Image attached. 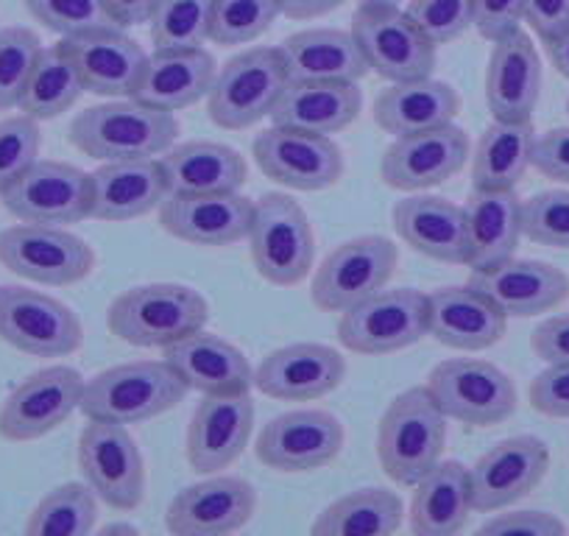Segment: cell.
Listing matches in <instances>:
<instances>
[{
  "mask_svg": "<svg viewBox=\"0 0 569 536\" xmlns=\"http://www.w3.org/2000/svg\"><path fill=\"white\" fill-rule=\"evenodd\" d=\"M177 135L179 123L173 112L134 96L84 109L70 123V143L98 162L162 157Z\"/></svg>",
  "mask_w": 569,
  "mask_h": 536,
  "instance_id": "6da1fadb",
  "label": "cell"
},
{
  "mask_svg": "<svg viewBox=\"0 0 569 536\" xmlns=\"http://www.w3.org/2000/svg\"><path fill=\"white\" fill-rule=\"evenodd\" d=\"M447 417L425 386L397 394L377 428V458L393 484L413 486L445 461Z\"/></svg>",
  "mask_w": 569,
  "mask_h": 536,
  "instance_id": "7a4b0ae2",
  "label": "cell"
},
{
  "mask_svg": "<svg viewBox=\"0 0 569 536\" xmlns=\"http://www.w3.org/2000/svg\"><path fill=\"white\" fill-rule=\"evenodd\" d=\"M188 397V386L166 360L120 364L84 380L79 411L87 419L118 425H140L162 417Z\"/></svg>",
  "mask_w": 569,
  "mask_h": 536,
  "instance_id": "3957f363",
  "label": "cell"
},
{
  "mask_svg": "<svg viewBox=\"0 0 569 536\" xmlns=\"http://www.w3.org/2000/svg\"><path fill=\"white\" fill-rule=\"evenodd\" d=\"M210 319L207 299L177 282H149L120 294L109 305V332L131 347H160L204 330Z\"/></svg>",
  "mask_w": 569,
  "mask_h": 536,
  "instance_id": "277c9868",
  "label": "cell"
},
{
  "mask_svg": "<svg viewBox=\"0 0 569 536\" xmlns=\"http://www.w3.org/2000/svg\"><path fill=\"white\" fill-rule=\"evenodd\" d=\"M257 275L277 288L308 280L316 260V235L308 212L284 193H266L254 201L249 235Z\"/></svg>",
  "mask_w": 569,
  "mask_h": 536,
  "instance_id": "5b68a950",
  "label": "cell"
},
{
  "mask_svg": "<svg viewBox=\"0 0 569 536\" xmlns=\"http://www.w3.org/2000/svg\"><path fill=\"white\" fill-rule=\"evenodd\" d=\"M279 48H249L218 68L207 92V112L218 129L243 131L271 118L273 107L288 87Z\"/></svg>",
  "mask_w": 569,
  "mask_h": 536,
  "instance_id": "8992f818",
  "label": "cell"
},
{
  "mask_svg": "<svg viewBox=\"0 0 569 536\" xmlns=\"http://www.w3.org/2000/svg\"><path fill=\"white\" fill-rule=\"evenodd\" d=\"M425 388L447 419L469 428H491L517 411V386L489 360L452 358L433 366Z\"/></svg>",
  "mask_w": 569,
  "mask_h": 536,
  "instance_id": "52a82bcc",
  "label": "cell"
},
{
  "mask_svg": "<svg viewBox=\"0 0 569 536\" xmlns=\"http://www.w3.org/2000/svg\"><path fill=\"white\" fill-rule=\"evenodd\" d=\"M399 262L397 244L386 235H360L336 246L310 282L313 305L325 314H347L388 286Z\"/></svg>",
  "mask_w": 569,
  "mask_h": 536,
  "instance_id": "ba28073f",
  "label": "cell"
},
{
  "mask_svg": "<svg viewBox=\"0 0 569 536\" xmlns=\"http://www.w3.org/2000/svg\"><path fill=\"white\" fill-rule=\"evenodd\" d=\"M76 458L98 500L114 512H134L140 506L146 497V461L126 425L87 419Z\"/></svg>",
  "mask_w": 569,
  "mask_h": 536,
  "instance_id": "9c48e42d",
  "label": "cell"
},
{
  "mask_svg": "<svg viewBox=\"0 0 569 536\" xmlns=\"http://www.w3.org/2000/svg\"><path fill=\"white\" fill-rule=\"evenodd\" d=\"M0 266L40 286H76L96 266L90 244L64 227L23 224L0 232Z\"/></svg>",
  "mask_w": 569,
  "mask_h": 536,
  "instance_id": "30bf717a",
  "label": "cell"
},
{
  "mask_svg": "<svg viewBox=\"0 0 569 536\" xmlns=\"http://www.w3.org/2000/svg\"><path fill=\"white\" fill-rule=\"evenodd\" d=\"M421 338H427V294L413 288H382L338 321V341L355 355H391Z\"/></svg>",
  "mask_w": 569,
  "mask_h": 536,
  "instance_id": "8fae6325",
  "label": "cell"
},
{
  "mask_svg": "<svg viewBox=\"0 0 569 536\" xmlns=\"http://www.w3.org/2000/svg\"><path fill=\"white\" fill-rule=\"evenodd\" d=\"M352 37L358 40L369 70L386 81L425 79L436 68L433 42L399 7L360 3L352 18Z\"/></svg>",
  "mask_w": 569,
  "mask_h": 536,
  "instance_id": "7c38bea8",
  "label": "cell"
},
{
  "mask_svg": "<svg viewBox=\"0 0 569 536\" xmlns=\"http://www.w3.org/2000/svg\"><path fill=\"white\" fill-rule=\"evenodd\" d=\"M0 338L34 358H64L84 341L81 319L59 299L20 286L0 288Z\"/></svg>",
  "mask_w": 569,
  "mask_h": 536,
  "instance_id": "4fadbf2b",
  "label": "cell"
},
{
  "mask_svg": "<svg viewBox=\"0 0 569 536\" xmlns=\"http://www.w3.org/2000/svg\"><path fill=\"white\" fill-rule=\"evenodd\" d=\"M0 201L23 224L70 227L90 218L92 179L68 162L37 160L0 193Z\"/></svg>",
  "mask_w": 569,
  "mask_h": 536,
  "instance_id": "5bb4252c",
  "label": "cell"
},
{
  "mask_svg": "<svg viewBox=\"0 0 569 536\" xmlns=\"http://www.w3.org/2000/svg\"><path fill=\"white\" fill-rule=\"evenodd\" d=\"M343 425L336 414L299 408L268 419L257 436V461L273 473H313L343 450Z\"/></svg>",
  "mask_w": 569,
  "mask_h": 536,
  "instance_id": "9a60e30c",
  "label": "cell"
},
{
  "mask_svg": "<svg viewBox=\"0 0 569 536\" xmlns=\"http://www.w3.org/2000/svg\"><path fill=\"white\" fill-rule=\"evenodd\" d=\"M257 168L271 182L302 193L338 185L343 177V155L332 138L277 126L260 131L251 143Z\"/></svg>",
  "mask_w": 569,
  "mask_h": 536,
  "instance_id": "2e32d148",
  "label": "cell"
},
{
  "mask_svg": "<svg viewBox=\"0 0 569 536\" xmlns=\"http://www.w3.org/2000/svg\"><path fill=\"white\" fill-rule=\"evenodd\" d=\"M84 377L73 366H48L12 388L0 406V436L7 441H37L53 434L79 411Z\"/></svg>",
  "mask_w": 569,
  "mask_h": 536,
  "instance_id": "e0dca14e",
  "label": "cell"
},
{
  "mask_svg": "<svg viewBox=\"0 0 569 536\" xmlns=\"http://www.w3.org/2000/svg\"><path fill=\"white\" fill-rule=\"evenodd\" d=\"M469 160L467 131L456 123L393 138L380 162V177L388 188L421 193L439 188L463 171Z\"/></svg>",
  "mask_w": 569,
  "mask_h": 536,
  "instance_id": "ac0fdd59",
  "label": "cell"
},
{
  "mask_svg": "<svg viewBox=\"0 0 569 536\" xmlns=\"http://www.w3.org/2000/svg\"><path fill=\"white\" fill-rule=\"evenodd\" d=\"M550 469V450L536 436L497 441L469 469L475 512L495 514L528 497Z\"/></svg>",
  "mask_w": 569,
  "mask_h": 536,
  "instance_id": "d6986e66",
  "label": "cell"
},
{
  "mask_svg": "<svg viewBox=\"0 0 569 536\" xmlns=\"http://www.w3.org/2000/svg\"><path fill=\"white\" fill-rule=\"evenodd\" d=\"M254 430V399L249 391L204 394L190 417L188 464L201 475H216L243 456Z\"/></svg>",
  "mask_w": 569,
  "mask_h": 536,
  "instance_id": "ffe728a7",
  "label": "cell"
},
{
  "mask_svg": "<svg viewBox=\"0 0 569 536\" xmlns=\"http://www.w3.org/2000/svg\"><path fill=\"white\" fill-rule=\"evenodd\" d=\"M254 508L257 492L249 480L216 473L173 495L166 528L177 536H223L243 528Z\"/></svg>",
  "mask_w": 569,
  "mask_h": 536,
  "instance_id": "44dd1931",
  "label": "cell"
},
{
  "mask_svg": "<svg viewBox=\"0 0 569 536\" xmlns=\"http://www.w3.org/2000/svg\"><path fill=\"white\" fill-rule=\"evenodd\" d=\"M347 377V358L327 344H288L268 353L254 369V388L282 403H310L336 391Z\"/></svg>",
  "mask_w": 569,
  "mask_h": 536,
  "instance_id": "7402d4cb",
  "label": "cell"
},
{
  "mask_svg": "<svg viewBox=\"0 0 569 536\" xmlns=\"http://www.w3.org/2000/svg\"><path fill=\"white\" fill-rule=\"evenodd\" d=\"M254 201L240 190L227 193H168L160 224L168 235L193 246H232L249 235Z\"/></svg>",
  "mask_w": 569,
  "mask_h": 536,
  "instance_id": "603a6c76",
  "label": "cell"
},
{
  "mask_svg": "<svg viewBox=\"0 0 569 536\" xmlns=\"http://www.w3.org/2000/svg\"><path fill=\"white\" fill-rule=\"evenodd\" d=\"M469 286L483 291L508 319H530L556 310L569 299V277L541 260H511L472 271Z\"/></svg>",
  "mask_w": 569,
  "mask_h": 536,
  "instance_id": "cb8c5ba5",
  "label": "cell"
},
{
  "mask_svg": "<svg viewBox=\"0 0 569 536\" xmlns=\"http://www.w3.org/2000/svg\"><path fill=\"white\" fill-rule=\"evenodd\" d=\"M73 59L84 92L103 98H129L137 92L149 53L120 29H98L62 40Z\"/></svg>",
  "mask_w": 569,
  "mask_h": 536,
  "instance_id": "d4e9b609",
  "label": "cell"
},
{
  "mask_svg": "<svg viewBox=\"0 0 569 536\" xmlns=\"http://www.w3.org/2000/svg\"><path fill=\"white\" fill-rule=\"evenodd\" d=\"M508 316L475 286H450L427 294V336L461 353L489 349L506 336Z\"/></svg>",
  "mask_w": 569,
  "mask_h": 536,
  "instance_id": "484cf974",
  "label": "cell"
},
{
  "mask_svg": "<svg viewBox=\"0 0 569 536\" xmlns=\"http://www.w3.org/2000/svg\"><path fill=\"white\" fill-rule=\"evenodd\" d=\"M486 68V107L495 120H533L541 96V59L530 34H513L491 42Z\"/></svg>",
  "mask_w": 569,
  "mask_h": 536,
  "instance_id": "4316f807",
  "label": "cell"
},
{
  "mask_svg": "<svg viewBox=\"0 0 569 536\" xmlns=\"http://www.w3.org/2000/svg\"><path fill=\"white\" fill-rule=\"evenodd\" d=\"M162 360L173 375L199 394H238L254 386V369L234 344L221 336L196 330L162 349Z\"/></svg>",
  "mask_w": 569,
  "mask_h": 536,
  "instance_id": "83f0119b",
  "label": "cell"
},
{
  "mask_svg": "<svg viewBox=\"0 0 569 536\" xmlns=\"http://www.w3.org/2000/svg\"><path fill=\"white\" fill-rule=\"evenodd\" d=\"M92 179L90 218L120 224L160 210L168 196V179L160 157L101 162Z\"/></svg>",
  "mask_w": 569,
  "mask_h": 536,
  "instance_id": "f1b7e54d",
  "label": "cell"
},
{
  "mask_svg": "<svg viewBox=\"0 0 569 536\" xmlns=\"http://www.w3.org/2000/svg\"><path fill=\"white\" fill-rule=\"evenodd\" d=\"M391 221L399 238L419 255L467 266V216L456 201L425 193L408 196L393 205Z\"/></svg>",
  "mask_w": 569,
  "mask_h": 536,
  "instance_id": "f546056e",
  "label": "cell"
},
{
  "mask_svg": "<svg viewBox=\"0 0 569 536\" xmlns=\"http://www.w3.org/2000/svg\"><path fill=\"white\" fill-rule=\"evenodd\" d=\"M216 59L204 48H154L134 98L166 112H179L207 98L216 81Z\"/></svg>",
  "mask_w": 569,
  "mask_h": 536,
  "instance_id": "4dcf8cb0",
  "label": "cell"
},
{
  "mask_svg": "<svg viewBox=\"0 0 569 536\" xmlns=\"http://www.w3.org/2000/svg\"><path fill=\"white\" fill-rule=\"evenodd\" d=\"M363 112V92L355 81H288L271 120L288 129L332 138Z\"/></svg>",
  "mask_w": 569,
  "mask_h": 536,
  "instance_id": "1f68e13d",
  "label": "cell"
},
{
  "mask_svg": "<svg viewBox=\"0 0 569 536\" xmlns=\"http://www.w3.org/2000/svg\"><path fill=\"white\" fill-rule=\"evenodd\" d=\"M467 244L472 271L511 260L522 238V199L517 190L472 188L467 205Z\"/></svg>",
  "mask_w": 569,
  "mask_h": 536,
  "instance_id": "d6a6232c",
  "label": "cell"
},
{
  "mask_svg": "<svg viewBox=\"0 0 569 536\" xmlns=\"http://www.w3.org/2000/svg\"><path fill=\"white\" fill-rule=\"evenodd\" d=\"M461 109L456 87L447 81L425 79L391 81L375 101V120L391 138L436 129L456 120Z\"/></svg>",
  "mask_w": 569,
  "mask_h": 536,
  "instance_id": "836d02e7",
  "label": "cell"
},
{
  "mask_svg": "<svg viewBox=\"0 0 569 536\" xmlns=\"http://www.w3.org/2000/svg\"><path fill=\"white\" fill-rule=\"evenodd\" d=\"M279 53L291 81H355L358 85L369 73V64L352 31H299L279 46Z\"/></svg>",
  "mask_w": 569,
  "mask_h": 536,
  "instance_id": "e575fe53",
  "label": "cell"
},
{
  "mask_svg": "<svg viewBox=\"0 0 569 536\" xmlns=\"http://www.w3.org/2000/svg\"><path fill=\"white\" fill-rule=\"evenodd\" d=\"M475 512L469 469L458 461H439L410 497V530L419 536H452L463 530Z\"/></svg>",
  "mask_w": 569,
  "mask_h": 536,
  "instance_id": "d590c367",
  "label": "cell"
},
{
  "mask_svg": "<svg viewBox=\"0 0 569 536\" xmlns=\"http://www.w3.org/2000/svg\"><path fill=\"white\" fill-rule=\"evenodd\" d=\"M168 179V193H227L246 182V160L223 143L171 146L160 157Z\"/></svg>",
  "mask_w": 569,
  "mask_h": 536,
  "instance_id": "8d00e7d4",
  "label": "cell"
},
{
  "mask_svg": "<svg viewBox=\"0 0 569 536\" xmlns=\"http://www.w3.org/2000/svg\"><path fill=\"white\" fill-rule=\"evenodd\" d=\"M533 120H495L472 151V188H517L533 166Z\"/></svg>",
  "mask_w": 569,
  "mask_h": 536,
  "instance_id": "74e56055",
  "label": "cell"
},
{
  "mask_svg": "<svg viewBox=\"0 0 569 536\" xmlns=\"http://www.w3.org/2000/svg\"><path fill=\"white\" fill-rule=\"evenodd\" d=\"M405 506L397 492L369 486L330 503L316 517L313 536H388L402 528Z\"/></svg>",
  "mask_w": 569,
  "mask_h": 536,
  "instance_id": "f35d334b",
  "label": "cell"
},
{
  "mask_svg": "<svg viewBox=\"0 0 569 536\" xmlns=\"http://www.w3.org/2000/svg\"><path fill=\"white\" fill-rule=\"evenodd\" d=\"M81 92H84V85L79 79V70L62 42H57L40 51L18 107L34 120H53L68 112L79 101Z\"/></svg>",
  "mask_w": 569,
  "mask_h": 536,
  "instance_id": "ab89813d",
  "label": "cell"
},
{
  "mask_svg": "<svg viewBox=\"0 0 569 536\" xmlns=\"http://www.w3.org/2000/svg\"><path fill=\"white\" fill-rule=\"evenodd\" d=\"M98 497L87 484H62L29 514V536H87L96 530Z\"/></svg>",
  "mask_w": 569,
  "mask_h": 536,
  "instance_id": "60d3db41",
  "label": "cell"
},
{
  "mask_svg": "<svg viewBox=\"0 0 569 536\" xmlns=\"http://www.w3.org/2000/svg\"><path fill=\"white\" fill-rule=\"evenodd\" d=\"M216 0H157L151 12L154 48H199L210 40Z\"/></svg>",
  "mask_w": 569,
  "mask_h": 536,
  "instance_id": "b9f144b4",
  "label": "cell"
},
{
  "mask_svg": "<svg viewBox=\"0 0 569 536\" xmlns=\"http://www.w3.org/2000/svg\"><path fill=\"white\" fill-rule=\"evenodd\" d=\"M279 14V0H216L210 40L223 48L249 46L271 29Z\"/></svg>",
  "mask_w": 569,
  "mask_h": 536,
  "instance_id": "7bdbcfd3",
  "label": "cell"
},
{
  "mask_svg": "<svg viewBox=\"0 0 569 536\" xmlns=\"http://www.w3.org/2000/svg\"><path fill=\"white\" fill-rule=\"evenodd\" d=\"M26 9L37 23L62 40L98 29H120L103 0H26Z\"/></svg>",
  "mask_w": 569,
  "mask_h": 536,
  "instance_id": "ee69618b",
  "label": "cell"
},
{
  "mask_svg": "<svg viewBox=\"0 0 569 536\" xmlns=\"http://www.w3.org/2000/svg\"><path fill=\"white\" fill-rule=\"evenodd\" d=\"M42 42L29 29L0 31V112L14 109L23 98Z\"/></svg>",
  "mask_w": 569,
  "mask_h": 536,
  "instance_id": "f6af8a7d",
  "label": "cell"
},
{
  "mask_svg": "<svg viewBox=\"0 0 569 536\" xmlns=\"http://www.w3.org/2000/svg\"><path fill=\"white\" fill-rule=\"evenodd\" d=\"M522 235L533 244L569 249V190H545L522 201Z\"/></svg>",
  "mask_w": 569,
  "mask_h": 536,
  "instance_id": "bcb514c9",
  "label": "cell"
},
{
  "mask_svg": "<svg viewBox=\"0 0 569 536\" xmlns=\"http://www.w3.org/2000/svg\"><path fill=\"white\" fill-rule=\"evenodd\" d=\"M40 120L29 115L0 120V193L40 160Z\"/></svg>",
  "mask_w": 569,
  "mask_h": 536,
  "instance_id": "7dc6e473",
  "label": "cell"
},
{
  "mask_svg": "<svg viewBox=\"0 0 569 536\" xmlns=\"http://www.w3.org/2000/svg\"><path fill=\"white\" fill-rule=\"evenodd\" d=\"M405 12L433 46H447L472 29L475 0H410Z\"/></svg>",
  "mask_w": 569,
  "mask_h": 536,
  "instance_id": "c3c4849f",
  "label": "cell"
},
{
  "mask_svg": "<svg viewBox=\"0 0 569 536\" xmlns=\"http://www.w3.org/2000/svg\"><path fill=\"white\" fill-rule=\"evenodd\" d=\"M530 406L541 417L569 419V364H547L530 383Z\"/></svg>",
  "mask_w": 569,
  "mask_h": 536,
  "instance_id": "681fc988",
  "label": "cell"
},
{
  "mask_svg": "<svg viewBox=\"0 0 569 536\" xmlns=\"http://www.w3.org/2000/svg\"><path fill=\"white\" fill-rule=\"evenodd\" d=\"M525 23L522 0H475L472 29L486 42H497L502 37L513 34Z\"/></svg>",
  "mask_w": 569,
  "mask_h": 536,
  "instance_id": "f907efd6",
  "label": "cell"
},
{
  "mask_svg": "<svg viewBox=\"0 0 569 536\" xmlns=\"http://www.w3.org/2000/svg\"><path fill=\"white\" fill-rule=\"evenodd\" d=\"M563 523L547 512H506L486 519L478 534H530V536H561Z\"/></svg>",
  "mask_w": 569,
  "mask_h": 536,
  "instance_id": "816d5d0a",
  "label": "cell"
},
{
  "mask_svg": "<svg viewBox=\"0 0 569 536\" xmlns=\"http://www.w3.org/2000/svg\"><path fill=\"white\" fill-rule=\"evenodd\" d=\"M533 168L541 177L569 185V126L536 135Z\"/></svg>",
  "mask_w": 569,
  "mask_h": 536,
  "instance_id": "f5cc1de1",
  "label": "cell"
},
{
  "mask_svg": "<svg viewBox=\"0 0 569 536\" xmlns=\"http://www.w3.org/2000/svg\"><path fill=\"white\" fill-rule=\"evenodd\" d=\"M522 7L525 23L539 37L541 46L569 31V0H522Z\"/></svg>",
  "mask_w": 569,
  "mask_h": 536,
  "instance_id": "db71d44e",
  "label": "cell"
},
{
  "mask_svg": "<svg viewBox=\"0 0 569 536\" xmlns=\"http://www.w3.org/2000/svg\"><path fill=\"white\" fill-rule=\"evenodd\" d=\"M530 344L545 364H569V314L541 321Z\"/></svg>",
  "mask_w": 569,
  "mask_h": 536,
  "instance_id": "11a10c76",
  "label": "cell"
},
{
  "mask_svg": "<svg viewBox=\"0 0 569 536\" xmlns=\"http://www.w3.org/2000/svg\"><path fill=\"white\" fill-rule=\"evenodd\" d=\"M103 7L109 9V14L114 18V23L123 29V26H142L151 20L157 0H103Z\"/></svg>",
  "mask_w": 569,
  "mask_h": 536,
  "instance_id": "9f6ffc18",
  "label": "cell"
},
{
  "mask_svg": "<svg viewBox=\"0 0 569 536\" xmlns=\"http://www.w3.org/2000/svg\"><path fill=\"white\" fill-rule=\"evenodd\" d=\"M347 0H279V9L288 20H316L341 9Z\"/></svg>",
  "mask_w": 569,
  "mask_h": 536,
  "instance_id": "6f0895ef",
  "label": "cell"
},
{
  "mask_svg": "<svg viewBox=\"0 0 569 536\" xmlns=\"http://www.w3.org/2000/svg\"><path fill=\"white\" fill-rule=\"evenodd\" d=\"M545 48H547V57H550L552 68H556L563 79H569V31L567 34L558 37V40L547 42Z\"/></svg>",
  "mask_w": 569,
  "mask_h": 536,
  "instance_id": "680465c9",
  "label": "cell"
},
{
  "mask_svg": "<svg viewBox=\"0 0 569 536\" xmlns=\"http://www.w3.org/2000/svg\"><path fill=\"white\" fill-rule=\"evenodd\" d=\"M360 3H369V7H399V0H360Z\"/></svg>",
  "mask_w": 569,
  "mask_h": 536,
  "instance_id": "91938a15",
  "label": "cell"
},
{
  "mask_svg": "<svg viewBox=\"0 0 569 536\" xmlns=\"http://www.w3.org/2000/svg\"><path fill=\"white\" fill-rule=\"evenodd\" d=\"M567 112H569V101H567Z\"/></svg>",
  "mask_w": 569,
  "mask_h": 536,
  "instance_id": "94428289",
  "label": "cell"
}]
</instances>
